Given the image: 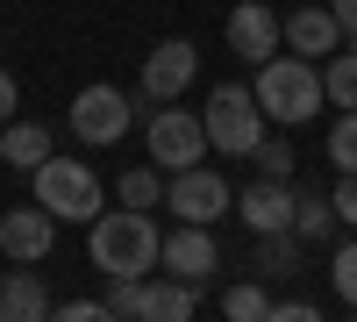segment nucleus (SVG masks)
<instances>
[{"instance_id":"f8f14e48","label":"nucleus","mask_w":357,"mask_h":322,"mask_svg":"<svg viewBox=\"0 0 357 322\" xmlns=\"http://www.w3.org/2000/svg\"><path fill=\"white\" fill-rule=\"evenodd\" d=\"M236 215H243L250 237H286L293 229V180H257L236 193Z\"/></svg>"},{"instance_id":"b1692460","label":"nucleus","mask_w":357,"mask_h":322,"mask_svg":"<svg viewBox=\"0 0 357 322\" xmlns=\"http://www.w3.org/2000/svg\"><path fill=\"white\" fill-rule=\"evenodd\" d=\"M329 279H336V294L357 308V244H336V258H329Z\"/></svg>"},{"instance_id":"5701e85b","label":"nucleus","mask_w":357,"mask_h":322,"mask_svg":"<svg viewBox=\"0 0 357 322\" xmlns=\"http://www.w3.org/2000/svg\"><path fill=\"white\" fill-rule=\"evenodd\" d=\"M321 151H329V165H336V172H357V108H350V115H336V129L321 136Z\"/></svg>"},{"instance_id":"a211bd4d","label":"nucleus","mask_w":357,"mask_h":322,"mask_svg":"<svg viewBox=\"0 0 357 322\" xmlns=\"http://www.w3.org/2000/svg\"><path fill=\"white\" fill-rule=\"evenodd\" d=\"M321 101H336V115H350V108H357V43L321 57Z\"/></svg>"},{"instance_id":"c85d7f7f","label":"nucleus","mask_w":357,"mask_h":322,"mask_svg":"<svg viewBox=\"0 0 357 322\" xmlns=\"http://www.w3.org/2000/svg\"><path fill=\"white\" fill-rule=\"evenodd\" d=\"M329 15H336V29L357 43V0H329Z\"/></svg>"},{"instance_id":"9d476101","label":"nucleus","mask_w":357,"mask_h":322,"mask_svg":"<svg viewBox=\"0 0 357 322\" xmlns=\"http://www.w3.org/2000/svg\"><path fill=\"white\" fill-rule=\"evenodd\" d=\"M279 43L293 50V57H329V50H343V29H336V15L321 8V0H301L293 15H279Z\"/></svg>"},{"instance_id":"393cba45","label":"nucleus","mask_w":357,"mask_h":322,"mask_svg":"<svg viewBox=\"0 0 357 322\" xmlns=\"http://www.w3.org/2000/svg\"><path fill=\"white\" fill-rule=\"evenodd\" d=\"M43 322H122V315H114L107 301H65V308H50Z\"/></svg>"},{"instance_id":"9b49d317","label":"nucleus","mask_w":357,"mask_h":322,"mask_svg":"<svg viewBox=\"0 0 357 322\" xmlns=\"http://www.w3.org/2000/svg\"><path fill=\"white\" fill-rule=\"evenodd\" d=\"M193 72H200V50H193L186 36H172V43H158L151 57H143V94L165 108V101H178V94L193 86Z\"/></svg>"},{"instance_id":"6e6552de","label":"nucleus","mask_w":357,"mask_h":322,"mask_svg":"<svg viewBox=\"0 0 357 322\" xmlns=\"http://www.w3.org/2000/svg\"><path fill=\"white\" fill-rule=\"evenodd\" d=\"M165 208H172V222H222L229 215V180L207 172V165H186V172L165 180Z\"/></svg>"},{"instance_id":"0eeeda50","label":"nucleus","mask_w":357,"mask_h":322,"mask_svg":"<svg viewBox=\"0 0 357 322\" xmlns=\"http://www.w3.org/2000/svg\"><path fill=\"white\" fill-rule=\"evenodd\" d=\"M143 136H151V165L158 172H186L207 158V129H200V115H186L178 101H165L151 122H143Z\"/></svg>"},{"instance_id":"f03ea898","label":"nucleus","mask_w":357,"mask_h":322,"mask_svg":"<svg viewBox=\"0 0 357 322\" xmlns=\"http://www.w3.org/2000/svg\"><path fill=\"white\" fill-rule=\"evenodd\" d=\"M250 94H257V108H264V122L301 129V122L321 115V65H314V57H293V50H272V57L257 65Z\"/></svg>"},{"instance_id":"4be33fe9","label":"nucleus","mask_w":357,"mask_h":322,"mask_svg":"<svg viewBox=\"0 0 357 322\" xmlns=\"http://www.w3.org/2000/svg\"><path fill=\"white\" fill-rule=\"evenodd\" d=\"M222 315L229 322H264V315H272V294H264L257 279H236L229 294H222Z\"/></svg>"},{"instance_id":"2eb2a0df","label":"nucleus","mask_w":357,"mask_h":322,"mask_svg":"<svg viewBox=\"0 0 357 322\" xmlns=\"http://www.w3.org/2000/svg\"><path fill=\"white\" fill-rule=\"evenodd\" d=\"M0 315L8 322H43L50 315V286L36 279V265H15L8 279H0Z\"/></svg>"},{"instance_id":"c756f323","label":"nucleus","mask_w":357,"mask_h":322,"mask_svg":"<svg viewBox=\"0 0 357 322\" xmlns=\"http://www.w3.org/2000/svg\"><path fill=\"white\" fill-rule=\"evenodd\" d=\"M343 322H357V315H343Z\"/></svg>"},{"instance_id":"cd10ccee","label":"nucleus","mask_w":357,"mask_h":322,"mask_svg":"<svg viewBox=\"0 0 357 322\" xmlns=\"http://www.w3.org/2000/svg\"><path fill=\"white\" fill-rule=\"evenodd\" d=\"M264 322H321V308H307V301H272Z\"/></svg>"},{"instance_id":"dca6fc26","label":"nucleus","mask_w":357,"mask_h":322,"mask_svg":"<svg viewBox=\"0 0 357 322\" xmlns=\"http://www.w3.org/2000/svg\"><path fill=\"white\" fill-rule=\"evenodd\" d=\"M50 151H57V136L43 122H8L0 129V165H15V172H36Z\"/></svg>"},{"instance_id":"bb28decb","label":"nucleus","mask_w":357,"mask_h":322,"mask_svg":"<svg viewBox=\"0 0 357 322\" xmlns=\"http://www.w3.org/2000/svg\"><path fill=\"white\" fill-rule=\"evenodd\" d=\"M15 108H22V86H15V72H8V65H0V129L15 122Z\"/></svg>"},{"instance_id":"7c9ffc66","label":"nucleus","mask_w":357,"mask_h":322,"mask_svg":"<svg viewBox=\"0 0 357 322\" xmlns=\"http://www.w3.org/2000/svg\"><path fill=\"white\" fill-rule=\"evenodd\" d=\"M0 322H8V315H0Z\"/></svg>"},{"instance_id":"1a4fd4ad","label":"nucleus","mask_w":357,"mask_h":322,"mask_svg":"<svg viewBox=\"0 0 357 322\" xmlns=\"http://www.w3.org/2000/svg\"><path fill=\"white\" fill-rule=\"evenodd\" d=\"M158 265H165L172 279H186V286L215 279V265H222V244H215V229H207V222H172V237L158 244Z\"/></svg>"},{"instance_id":"f3484780","label":"nucleus","mask_w":357,"mask_h":322,"mask_svg":"<svg viewBox=\"0 0 357 322\" xmlns=\"http://www.w3.org/2000/svg\"><path fill=\"white\" fill-rule=\"evenodd\" d=\"M293 237H301V244H329L336 237V200L293 186Z\"/></svg>"},{"instance_id":"4468645a","label":"nucleus","mask_w":357,"mask_h":322,"mask_svg":"<svg viewBox=\"0 0 357 322\" xmlns=\"http://www.w3.org/2000/svg\"><path fill=\"white\" fill-rule=\"evenodd\" d=\"M229 50L243 57V65H264V57L279 50V15L264 8V0H243V8H229Z\"/></svg>"},{"instance_id":"a878e982","label":"nucleus","mask_w":357,"mask_h":322,"mask_svg":"<svg viewBox=\"0 0 357 322\" xmlns=\"http://www.w3.org/2000/svg\"><path fill=\"white\" fill-rule=\"evenodd\" d=\"M329 200H336V222L357 229V172H336V193H329Z\"/></svg>"},{"instance_id":"412c9836","label":"nucleus","mask_w":357,"mask_h":322,"mask_svg":"<svg viewBox=\"0 0 357 322\" xmlns=\"http://www.w3.org/2000/svg\"><path fill=\"white\" fill-rule=\"evenodd\" d=\"M250 165H257V180H293V165H301V158H293V136H272V129H264L257 151H250Z\"/></svg>"},{"instance_id":"aec40b11","label":"nucleus","mask_w":357,"mask_h":322,"mask_svg":"<svg viewBox=\"0 0 357 322\" xmlns=\"http://www.w3.org/2000/svg\"><path fill=\"white\" fill-rule=\"evenodd\" d=\"M158 200H165V172L158 165H136V172L114 180V208H143V215H151Z\"/></svg>"},{"instance_id":"7ed1b4c3","label":"nucleus","mask_w":357,"mask_h":322,"mask_svg":"<svg viewBox=\"0 0 357 322\" xmlns=\"http://www.w3.org/2000/svg\"><path fill=\"white\" fill-rule=\"evenodd\" d=\"M29 186H36V208L50 215V222H93L100 208H107V186L93 180V165L86 158H43L36 172H29Z\"/></svg>"},{"instance_id":"20e7f679","label":"nucleus","mask_w":357,"mask_h":322,"mask_svg":"<svg viewBox=\"0 0 357 322\" xmlns=\"http://www.w3.org/2000/svg\"><path fill=\"white\" fill-rule=\"evenodd\" d=\"M200 129H207V151H222V158H250L257 136L272 129V122H264V108H257L250 86H215V94H207V108H200Z\"/></svg>"},{"instance_id":"39448f33","label":"nucleus","mask_w":357,"mask_h":322,"mask_svg":"<svg viewBox=\"0 0 357 322\" xmlns=\"http://www.w3.org/2000/svg\"><path fill=\"white\" fill-rule=\"evenodd\" d=\"M193 286L186 279H151V272H143V279H114V294H107V308L114 315H122V322H193Z\"/></svg>"},{"instance_id":"ddd939ff","label":"nucleus","mask_w":357,"mask_h":322,"mask_svg":"<svg viewBox=\"0 0 357 322\" xmlns=\"http://www.w3.org/2000/svg\"><path fill=\"white\" fill-rule=\"evenodd\" d=\"M50 244H57V222L43 208H8L0 215V251H8L15 265H43Z\"/></svg>"},{"instance_id":"6ab92c4d","label":"nucleus","mask_w":357,"mask_h":322,"mask_svg":"<svg viewBox=\"0 0 357 322\" xmlns=\"http://www.w3.org/2000/svg\"><path fill=\"white\" fill-rule=\"evenodd\" d=\"M257 272L264 279H293V272H301L307 265V251H301V237H293V229H286V237H257Z\"/></svg>"},{"instance_id":"f257e3e1","label":"nucleus","mask_w":357,"mask_h":322,"mask_svg":"<svg viewBox=\"0 0 357 322\" xmlns=\"http://www.w3.org/2000/svg\"><path fill=\"white\" fill-rule=\"evenodd\" d=\"M93 237H86V258L107 272V279H143V272H158V244H165V229L143 215V208H100L93 222Z\"/></svg>"},{"instance_id":"423d86ee","label":"nucleus","mask_w":357,"mask_h":322,"mask_svg":"<svg viewBox=\"0 0 357 322\" xmlns=\"http://www.w3.org/2000/svg\"><path fill=\"white\" fill-rule=\"evenodd\" d=\"M129 122H136V101L122 94V86H79V94H72V136L86 143V151L122 143Z\"/></svg>"}]
</instances>
